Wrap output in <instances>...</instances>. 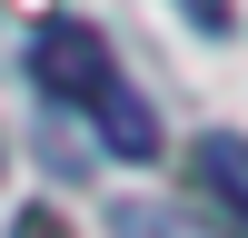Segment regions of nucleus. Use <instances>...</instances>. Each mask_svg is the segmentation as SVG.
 <instances>
[{
  "instance_id": "obj_4",
  "label": "nucleus",
  "mask_w": 248,
  "mask_h": 238,
  "mask_svg": "<svg viewBox=\"0 0 248 238\" xmlns=\"http://www.w3.org/2000/svg\"><path fill=\"white\" fill-rule=\"evenodd\" d=\"M109 238H209V228H199V218H179L169 198H129V208L109 218Z\"/></svg>"
},
{
  "instance_id": "obj_2",
  "label": "nucleus",
  "mask_w": 248,
  "mask_h": 238,
  "mask_svg": "<svg viewBox=\"0 0 248 238\" xmlns=\"http://www.w3.org/2000/svg\"><path fill=\"white\" fill-rule=\"evenodd\" d=\"M189 169H199V189H209L218 208H229L238 228H248V139H238V129H199Z\"/></svg>"
},
{
  "instance_id": "obj_3",
  "label": "nucleus",
  "mask_w": 248,
  "mask_h": 238,
  "mask_svg": "<svg viewBox=\"0 0 248 238\" xmlns=\"http://www.w3.org/2000/svg\"><path fill=\"white\" fill-rule=\"evenodd\" d=\"M90 119H99V139H109L119 159H149L159 149V119H149V99H139L129 79H109V89L90 99Z\"/></svg>"
},
{
  "instance_id": "obj_6",
  "label": "nucleus",
  "mask_w": 248,
  "mask_h": 238,
  "mask_svg": "<svg viewBox=\"0 0 248 238\" xmlns=\"http://www.w3.org/2000/svg\"><path fill=\"white\" fill-rule=\"evenodd\" d=\"M20 238H60V218H50V208H30V218H20Z\"/></svg>"
},
{
  "instance_id": "obj_5",
  "label": "nucleus",
  "mask_w": 248,
  "mask_h": 238,
  "mask_svg": "<svg viewBox=\"0 0 248 238\" xmlns=\"http://www.w3.org/2000/svg\"><path fill=\"white\" fill-rule=\"evenodd\" d=\"M189 20L199 30H229V0H189Z\"/></svg>"
},
{
  "instance_id": "obj_1",
  "label": "nucleus",
  "mask_w": 248,
  "mask_h": 238,
  "mask_svg": "<svg viewBox=\"0 0 248 238\" xmlns=\"http://www.w3.org/2000/svg\"><path fill=\"white\" fill-rule=\"evenodd\" d=\"M30 79L50 99H70V109H90V99L119 79V60H109V40H99L90 20H40L30 30Z\"/></svg>"
}]
</instances>
